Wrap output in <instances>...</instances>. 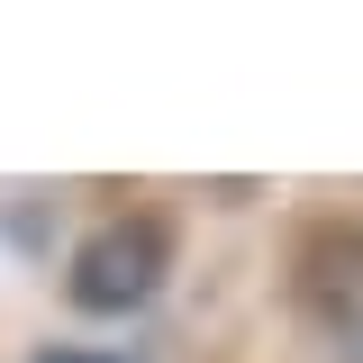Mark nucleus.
Instances as JSON below:
<instances>
[{
  "label": "nucleus",
  "instance_id": "obj_2",
  "mask_svg": "<svg viewBox=\"0 0 363 363\" xmlns=\"http://www.w3.org/2000/svg\"><path fill=\"white\" fill-rule=\"evenodd\" d=\"M291 291H300V309L336 318V327H354V291H363V227L354 218H309L300 227V255H291Z\"/></svg>",
  "mask_w": 363,
  "mask_h": 363
},
{
  "label": "nucleus",
  "instance_id": "obj_3",
  "mask_svg": "<svg viewBox=\"0 0 363 363\" xmlns=\"http://www.w3.org/2000/svg\"><path fill=\"white\" fill-rule=\"evenodd\" d=\"M327 363H363V318H354V327H336V354H327Z\"/></svg>",
  "mask_w": 363,
  "mask_h": 363
},
{
  "label": "nucleus",
  "instance_id": "obj_4",
  "mask_svg": "<svg viewBox=\"0 0 363 363\" xmlns=\"http://www.w3.org/2000/svg\"><path fill=\"white\" fill-rule=\"evenodd\" d=\"M28 363H109V354H82V345H45V354H28Z\"/></svg>",
  "mask_w": 363,
  "mask_h": 363
},
{
  "label": "nucleus",
  "instance_id": "obj_1",
  "mask_svg": "<svg viewBox=\"0 0 363 363\" xmlns=\"http://www.w3.org/2000/svg\"><path fill=\"white\" fill-rule=\"evenodd\" d=\"M164 272H173V227L128 209V218H100L82 245H73L64 291H73V309H91V318H128V309H145V300L164 291Z\"/></svg>",
  "mask_w": 363,
  "mask_h": 363
}]
</instances>
